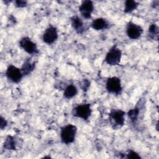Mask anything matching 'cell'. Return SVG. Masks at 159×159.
I'll list each match as a JSON object with an SVG mask.
<instances>
[{
	"instance_id": "cell-16",
	"label": "cell",
	"mask_w": 159,
	"mask_h": 159,
	"mask_svg": "<svg viewBox=\"0 0 159 159\" xmlns=\"http://www.w3.org/2000/svg\"><path fill=\"white\" fill-rule=\"evenodd\" d=\"M159 29L156 24H152L150 25L148 30V37L150 39L158 40V39Z\"/></svg>"
},
{
	"instance_id": "cell-22",
	"label": "cell",
	"mask_w": 159,
	"mask_h": 159,
	"mask_svg": "<svg viewBox=\"0 0 159 159\" xmlns=\"http://www.w3.org/2000/svg\"><path fill=\"white\" fill-rule=\"evenodd\" d=\"M7 125V121L2 116L0 117V128L1 130H3Z\"/></svg>"
},
{
	"instance_id": "cell-1",
	"label": "cell",
	"mask_w": 159,
	"mask_h": 159,
	"mask_svg": "<svg viewBox=\"0 0 159 159\" xmlns=\"http://www.w3.org/2000/svg\"><path fill=\"white\" fill-rule=\"evenodd\" d=\"M77 132V127L71 124H68L61 128L60 139L63 143L68 145L75 141Z\"/></svg>"
},
{
	"instance_id": "cell-21",
	"label": "cell",
	"mask_w": 159,
	"mask_h": 159,
	"mask_svg": "<svg viewBox=\"0 0 159 159\" xmlns=\"http://www.w3.org/2000/svg\"><path fill=\"white\" fill-rule=\"evenodd\" d=\"M15 6L17 7H25L27 6V1H15Z\"/></svg>"
},
{
	"instance_id": "cell-10",
	"label": "cell",
	"mask_w": 159,
	"mask_h": 159,
	"mask_svg": "<svg viewBox=\"0 0 159 159\" xmlns=\"http://www.w3.org/2000/svg\"><path fill=\"white\" fill-rule=\"evenodd\" d=\"M93 10V2L90 0L83 1L79 7V11L81 16L86 19H89L91 17V13Z\"/></svg>"
},
{
	"instance_id": "cell-3",
	"label": "cell",
	"mask_w": 159,
	"mask_h": 159,
	"mask_svg": "<svg viewBox=\"0 0 159 159\" xmlns=\"http://www.w3.org/2000/svg\"><path fill=\"white\" fill-rule=\"evenodd\" d=\"M125 112L121 109H111L109 114V120L114 129L121 127L124 125L125 122Z\"/></svg>"
},
{
	"instance_id": "cell-2",
	"label": "cell",
	"mask_w": 159,
	"mask_h": 159,
	"mask_svg": "<svg viewBox=\"0 0 159 159\" xmlns=\"http://www.w3.org/2000/svg\"><path fill=\"white\" fill-rule=\"evenodd\" d=\"M122 51L116 45H114L107 52L104 58V61L109 65H118L121 60Z\"/></svg>"
},
{
	"instance_id": "cell-20",
	"label": "cell",
	"mask_w": 159,
	"mask_h": 159,
	"mask_svg": "<svg viewBox=\"0 0 159 159\" xmlns=\"http://www.w3.org/2000/svg\"><path fill=\"white\" fill-rule=\"evenodd\" d=\"M80 86L83 91H87L90 86V81L88 79H83L81 81H80Z\"/></svg>"
},
{
	"instance_id": "cell-5",
	"label": "cell",
	"mask_w": 159,
	"mask_h": 159,
	"mask_svg": "<svg viewBox=\"0 0 159 159\" xmlns=\"http://www.w3.org/2000/svg\"><path fill=\"white\" fill-rule=\"evenodd\" d=\"M106 89L109 93L120 94L122 91L120 78L117 76L108 78L106 82Z\"/></svg>"
},
{
	"instance_id": "cell-4",
	"label": "cell",
	"mask_w": 159,
	"mask_h": 159,
	"mask_svg": "<svg viewBox=\"0 0 159 159\" xmlns=\"http://www.w3.org/2000/svg\"><path fill=\"white\" fill-rule=\"evenodd\" d=\"M92 110L89 103H84L76 106L72 110L73 116L87 120L91 116Z\"/></svg>"
},
{
	"instance_id": "cell-11",
	"label": "cell",
	"mask_w": 159,
	"mask_h": 159,
	"mask_svg": "<svg viewBox=\"0 0 159 159\" xmlns=\"http://www.w3.org/2000/svg\"><path fill=\"white\" fill-rule=\"evenodd\" d=\"M71 24L74 30L78 34H82L85 30V27L83 20L76 15L70 17Z\"/></svg>"
},
{
	"instance_id": "cell-7",
	"label": "cell",
	"mask_w": 159,
	"mask_h": 159,
	"mask_svg": "<svg viewBox=\"0 0 159 159\" xmlns=\"http://www.w3.org/2000/svg\"><path fill=\"white\" fill-rule=\"evenodd\" d=\"M127 37L132 40H136L140 37L143 33V29L140 25L132 21L127 22L125 29Z\"/></svg>"
},
{
	"instance_id": "cell-9",
	"label": "cell",
	"mask_w": 159,
	"mask_h": 159,
	"mask_svg": "<svg viewBox=\"0 0 159 159\" xmlns=\"http://www.w3.org/2000/svg\"><path fill=\"white\" fill-rule=\"evenodd\" d=\"M58 37L57 29L50 25L44 31L42 35L43 42L48 45L53 43Z\"/></svg>"
},
{
	"instance_id": "cell-8",
	"label": "cell",
	"mask_w": 159,
	"mask_h": 159,
	"mask_svg": "<svg viewBox=\"0 0 159 159\" xmlns=\"http://www.w3.org/2000/svg\"><path fill=\"white\" fill-rule=\"evenodd\" d=\"M19 46L29 54L36 55L39 53L36 43L28 37H24L20 39L19 40Z\"/></svg>"
},
{
	"instance_id": "cell-17",
	"label": "cell",
	"mask_w": 159,
	"mask_h": 159,
	"mask_svg": "<svg viewBox=\"0 0 159 159\" xmlns=\"http://www.w3.org/2000/svg\"><path fill=\"white\" fill-rule=\"evenodd\" d=\"M139 113H140V107L138 105H137L135 107L130 109L127 112L128 117L132 124H135L137 121L139 116Z\"/></svg>"
},
{
	"instance_id": "cell-18",
	"label": "cell",
	"mask_w": 159,
	"mask_h": 159,
	"mask_svg": "<svg viewBox=\"0 0 159 159\" xmlns=\"http://www.w3.org/2000/svg\"><path fill=\"white\" fill-rule=\"evenodd\" d=\"M139 2L134 0H127L125 2L124 11L125 13H130L139 6Z\"/></svg>"
},
{
	"instance_id": "cell-6",
	"label": "cell",
	"mask_w": 159,
	"mask_h": 159,
	"mask_svg": "<svg viewBox=\"0 0 159 159\" xmlns=\"http://www.w3.org/2000/svg\"><path fill=\"white\" fill-rule=\"evenodd\" d=\"M5 75L9 81L14 83H19L24 76L20 69L13 65H9L7 66Z\"/></svg>"
},
{
	"instance_id": "cell-12",
	"label": "cell",
	"mask_w": 159,
	"mask_h": 159,
	"mask_svg": "<svg viewBox=\"0 0 159 159\" xmlns=\"http://www.w3.org/2000/svg\"><path fill=\"white\" fill-rule=\"evenodd\" d=\"M109 22L104 18L99 17L93 20L91 24V27L96 30H101L109 27Z\"/></svg>"
},
{
	"instance_id": "cell-19",
	"label": "cell",
	"mask_w": 159,
	"mask_h": 159,
	"mask_svg": "<svg viewBox=\"0 0 159 159\" xmlns=\"http://www.w3.org/2000/svg\"><path fill=\"white\" fill-rule=\"evenodd\" d=\"M125 158H132V159H140L141 157L139 155L138 153H137L135 151L132 150H129L127 154H125Z\"/></svg>"
},
{
	"instance_id": "cell-14",
	"label": "cell",
	"mask_w": 159,
	"mask_h": 159,
	"mask_svg": "<svg viewBox=\"0 0 159 159\" xmlns=\"http://www.w3.org/2000/svg\"><path fill=\"white\" fill-rule=\"evenodd\" d=\"M78 93V89L76 86L73 84H68L66 86L63 92V96L68 99H70L75 97Z\"/></svg>"
},
{
	"instance_id": "cell-13",
	"label": "cell",
	"mask_w": 159,
	"mask_h": 159,
	"mask_svg": "<svg viewBox=\"0 0 159 159\" xmlns=\"http://www.w3.org/2000/svg\"><path fill=\"white\" fill-rule=\"evenodd\" d=\"M35 67V62L32 61L30 58H27L24 61L20 68V70L24 76H27L30 73H31L34 70Z\"/></svg>"
},
{
	"instance_id": "cell-15",
	"label": "cell",
	"mask_w": 159,
	"mask_h": 159,
	"mask_svg": "<svg viewBox=\"0 0 159 159\" xmlns=\"http://www.w3.org/2000/svg\"><path fill=\"white\" fill-rule=\"evenodd\" d=\"M3 148L7 150H15L16 149V142L15 138L12 135H7L5 139Z\"/></svg>"
}]
</instances>
